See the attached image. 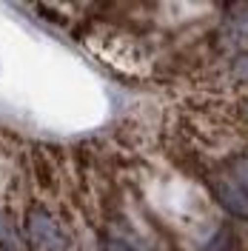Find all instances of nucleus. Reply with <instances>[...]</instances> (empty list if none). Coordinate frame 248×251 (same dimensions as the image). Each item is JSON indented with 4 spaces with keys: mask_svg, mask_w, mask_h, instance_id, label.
<instances>
[{
    "mask_svg": "<svg viewBox=\"0 0 248 251\" xmlns=\"http://www.w3.org/2000/svg\"><path fill=\"white\" fill-rule=\"evenodd\" d=\"M231 37H234V43L248 40V15H240L231 20Z\"/></svg>",
    "mask_w": 248,
    "mask_h": 251,
    "instance_id": "obj_4",
    "label": "nucleus"
},
{
    "mask_svg": "<svg viewBox=\"0 0 248 251\" xmlns=\"http://www.w3.org/2000/svg\"><path fill=\"white\" fill-rule=\"evenodd\" d=\"M26 234L37 251H74V240L66 231L60 220H54L49 211L34 208L26 217Z\"/></svg>",
    "mask_w": 248,
    "mask_h": 251,
    "instance_id": "obj_1",
    "label": "nucleus"
},
{
    "mask_svg": "<svg viewBox=\"0 0 248 251\" xmlns=\"http://www.w3.org/2000/svg\"><path fill=\"white\" fill-rule=\"evenodd\" d=\"M214 194H217V200L225 205L231 214L248 217V188L243 186L231 172L214 177Z\"/></svg>",
    "mask_w": 248,
    "mask_h": 251,
    "instance_id": "obj_2",
    "label": "nucleus"
},
{
    "mask_svg": "<svg viewBox=\"0 0 248 251\" xmlns=\"http://www.w3.org/2000/svg\"><path fill=\"white\" fill-rule=\"evenodd\" d=\"M234 75L243 77V80H248V54H240V57L234 60Z\"/></svg>",
    "mask_w": 248,
    "mask_h": 251,
    "instance_id": "obj_5",
    "label": "nucleus"
},
{
    "mask_svg": "<svg viewBox=\"0 0 248 251\" xmlns=\"http://www.w3.org/2000/svg\"><path fill=\"white\" fill-rule=\"evenodd\" d=\"M0 251H26V243L9 217L0 214Z\"/></svg>",
    "mask_w": 248,
    "mask_h": 251,
    "instance_id": "obj_3",
    "label": "nucleus"
}]
</instances>
